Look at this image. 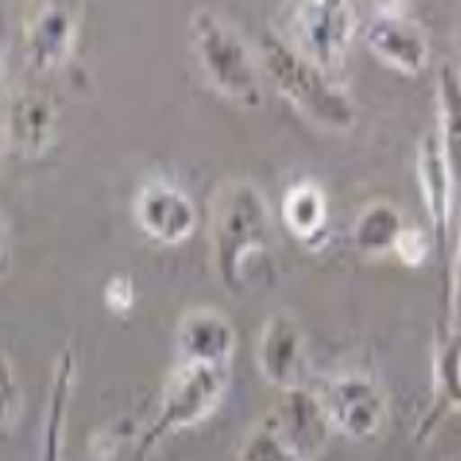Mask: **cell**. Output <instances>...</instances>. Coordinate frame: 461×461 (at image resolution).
<instances>
[{
    "instance_id": "277c9868",
    "label": "cell",
    "mask_w": 461,
    "mask_h": 461,
    "mask_svg": "<svg viewBox=\"0 0 461 461\" xmlns=\"http://www.w3.org/2000/svg\"><path fill=\"white\" fill-rule=\"evenodd\" d=\"M227 382H230L227 367L183 362L172 373V379L166 382L158 411L147 431L141 434L133 461H147V456L158 447V442L183 429H194L204 417H211L227 393Z\"/></svg>"
},
{
    "instance_id": "e0dca14e",
    "label": "cell",
    "mask_w": 461,
    "mask_h": 461,
    "mask_svg": "<svg viewBox=\"0 0 461 461\" xmlns=\"http://www.w3.org/2000/svg\"><path fill=\"white\" fill-rule=\"evenodd\" d=\"M282 219L293 235L312 243L318 235H323L326 219H329V204H326L323 188L310 180L296 183L282 199Z\"/></svg>"
},
{
    "instance_id": "d6986e66",
    "label": "cell",
    "mask_w": 461,
    "mask_h": 461,
    "mask_svg": "<svg viewBox=\"0 0 461 461\" xmlns=\"http://www.w3.org/2000/svg\"><path fill=\"white\" fill-rule=\"evenodd\" d=\"M72 375H75V362L72 354L67 351L56 367V379L50 390V406L45 417V431H41V447H39V461H61V445H64V423H67V403L72 395Z\"/></svg>"
},
{
    "instance_id": "ba28073f",
    "label": "cell",
    "mask_w": 461,
    "mask_h": 461,
    "mask_svg": "<svg viewBox=\"0 0 461 461\" xmlns=\"http://www.w3.org/2000/svg\"><path fill=\"white\" fill-rule=\"evenodd\" d=\"M196 207L185 191L172 183H147L136 196V221L141 232L158 243L177 246L196 230Z\"/></svg>"
},
{
    "instance_id": "603a6c76",
    "label": "cell",
    "mask_w": 461,
    "mask_h": 461,
    "mask_svg": "<svg viewBox=\"0 0 461 461\" xmlns=\"http://www.w3.org/2000/svg\"><path fill=\"white\" fill-rule=\"evenodd\" d=\"M4 429L9 426H14V420H17V382H14V367H12V362H9V357H4Z\"/></svg>"
},
{
    "instance_id": "8992f818",
    "label": "cell",
    "mask_w": 461,
    "mask_h": 461,
    "mask_svg": "<svg viewBox=\"0 0 461 461\" xmlns=\"http://www.w3.org/2000/svg\"><path fill=\"white\" fill-rule=\"evenodd\" d=\"M331 429L354 442L379 437L387 426V395L379 382L362 373L340 375L321 395Z\"/></svg>"
},
{
    "instance_id": "8fae6325",
    "label": "cell",
    "mask_w": 461,
    "mask_h": 461,
    "mask_svg": "<svg viewBox=\"0 0 461 461\" xmlns=\"http://www.w3.org/2000/svg\"><path fill=\"white\" fill-rule=\"evenodd\" d=\"M59 111L45 92H17L6 105V141L23 158H41L56 141Z\"/></svg>"
},
{
    "instance_id": "9a60e30c",
    "label": "cell",
    "mask_w": 461,
    "mask_h": 461,
    "mask_svg": "<svg viewBox=\"0 0 461 461\" xmlns=\"http://www.w3.org/2000/svg\"><path fill=\"white\" fill-rule=\"evenodd\" d=\"M461 409V338L450 329V338H442L434 357V395L431 406L417 426V442L429 439L447 414Z\"/></svg>"
},
{
    "instance_id": "4fadbf2b",
    "label": "cell",
    "mask_w": 461,
    "mask_h": 461,
    "mask_svg": "<svg viewBox=\"0 0 461 461\" xmlns=\"http://www.w3.org/2000/svg\"><path fill=\"white\" fill-rule=\"evenodd\" d=\"M235 343V326L219 310H191L177 326V351L183 362L227 367Z\"/></svg>"
},
{
    "instance_id": "5bb4252c",
    "label": "cell",
    "mask_w": 461,
    "mask_h": 461,
    "mask_svg": "<svg viewBox=\"0 0 461 461\" xmlns=\"http://www.w3.org/2000/svg\"><path fill=\"white\" fill-rule=\"evenodd\" d=\"M268 417L279 429V434L285 437V442L307 461H312V456L321 450V445L326 442V434L331 429L321 398L310 395L304 387L285 393L282 406Z\"/></svg>"
},
{
    "instance_id": "44dd1931",
    "label": "cell",
    "mask_w": 461,
    "mask_h": 461,
    "mask_svg": "<svg viewBox=\"0 0 461 461\" xmlns=\"http://www.w3.org/2000/svg\"><path fill=\"white\" fill-rule=\"evenodd\" d=\"M431 240L420 227H406L393 249V255L406 266V268H420L429 260V251H431Z\"/></svg>"
},
{
    "instance_id": "3957f363",
    "label": "cell",
    "mask_w": 461,
    "mask_h": 461,
    "mask_svg": "<svg viewBox=\"0 0 461 461\" xmlns=\"http://www.w3.org/2000/svg\"><path fill=\"white\" fill-rule=\"evenodd\" d=\"M188 39L199 69L221 97L249 111L263 105V83L255 56L224 17L211 9H196L191 14Z\"/></svg>"
},
{
    "instance_id": "7c38bea8",
    "label": "cell",
    "mask_w": 461,
    "mask_h": 461,
    "mask_svg": "<svg viewBox=\"0 0 461 461\" xmlns=\"http://www.w3.org/2000/svg\"><path fill=\"white\" fill-rule=\"evenodd\" d=\"M258 365L266 379L285 390H302L304 384V338L299 323L290 315H274L260 334L258 346Z\"/></svg>"
},
{
    "instance_id": "9c48e42d",
    "label": "cell",
    "mask_w": 461,
    "mask_h": 461,
    "mask_svg": "<svg viewBox=\"0 0 461 461\" xmlns=\"http://www.w3.org/2000/svg\"><path fill=\"white\" fill-rule=\"evenodd\" d=\"M417 180H420V196L426 202L434 246L445 251L458 183L453 177V169L447 163V155H445V147H442L437 131L426 133L420 147H417Z\"/></svg>"
},
{
    "instance_id": "ac0fdd59",
    "label": "cell",
    "mask_w": 461,
    "mask_h": 461,
    "mask_svg": "<svg viewBox=\"0 0 461 461\" xmlns=\"http://www.w3.org/2000/svg\"><path fill=\"white\" fill-rule=\"evenodd\" d=\"M406 230L403 216L390 202H370L354 221V243L365 255H387Z\"/></svg>"
},
{
    "instance_id": "ffe728a7",
    "label": "cell",
    "mask_w": 461,
    "mask_h": 461,
    "mask_svg": "<svg viewBox=\"0 0 461 461\" xmlns=\"http://www.w3.org/2000/svg\"><path fill=\"white\" fill-rule=\"evenodd\" d=\"M235 461H302V456L285 442V437L279 434L271 417H266V420L246 437Z\"/></svg>"
},
{
    "instance_id": "52a82bcc",
    "label": "cell",
    "mask_w": 461,
    "mask_h": 461,
    "mask_svg": "<svg viewBox=\"0 0 461 461\" xmlns=\"http://www.w3.org/2000/svg\"><path fill=\"white\" fill-rule=\"evenodd\" d=\"M365 41L375 59L403 75H420L429 67V39L398 4H384L365 25Z\"/></svg>"
},
{
    "instance_id": "7402d4cb",
    "label": "cell",
    "mask_w": 461,
    "mask_h": 461,
    "mask_svg": "<svg viewBox=\"0 0 461 461\" xmlns=\"http://www.w3.org/2000/svg\"><path fill=\"white\" fill-rule=\"evenodd\" d=\"M103 302L113 315H128L136 307V285L131 276H113L103 290Z\"/></svg>"
},
{
    "instance_id": "6da1fadb",
    "label": "cell",
    "mask_w": 461,
    "mask_h": 461,
    "mask_svg": "<svg viewBox=\"0 0 461 461\" xmlns=\"http://www.w3.org/2000/svg\"><path fill=\"white\" fill-rule=\"evenodd\" d=\"M211 238L221 285L232 296H246L271 251V213L266 196L251 183L224 185L213 202Z\"/></svg>"
},
{
    "instance_id": "30bf717a",
    "label": "cell",
    "mask_w": 461,
    "mask_h": 461,
    "mask_svg": "<svg viewBox=\"0 0 461 461\" xmlns=\"http://www.w3.org/2000/svg\"><path fill=\"white\" fill-rule=\"evenodd\" d=\"M80 9L72 4L41 6L25 28V61L36 72L61 69L75 48Z\"/></svg>"
},
{
    "instance_id": "5b68a950",
    "label": "cell",
    "mask_w": 461,
    "mask_h": 461,
    "mask_svg": "<svg viewBox=\"0 0 461 461\" xmlns=\"http://www.w3.org/2000/svg\"><path fill=\"white\" fill-rule=\"evenodd\" d=\"M354 36L357 12L351 4L315 0V4H299L293 12V48L331 77L343 67Z\"/></svg>"
},
{
    "instance_id": "cb8c5ba5",
    "label": "cell",
    "mask_w": 461,
    "mask_h": 461,
    "mask_svg": "<svg viewBox=\"0 0 461 461\" xmlns=\"http://www.w3.org/2000/svg\"><path fill=\"white\" fill-rule=\"evenodd\" d=\"M453 331L461 338V243H458L456 266H453Z\"/></svg>"
},
{
    "instance_id": "2e32d148",
    "label": "cell",
    "mask_w": 461,
    "mask_h": 461,
    "mask_svg": "<svg viewBox=\"0 0 461 461\" xmlns=\"http://www.w3.org/2000/svg\"><path fill=\"white\" fill-rule=\"evenodd\" d=\"M437 108H439L437 136H439V141L445 147L453 177L461 185V72L453 69V67L439 69Z\"/></svg>"
},
{
    "instance_id": "7a4b0ae2",
    "label": "cell",
    "mask_w": 461,
    "mask_h": 461,
    "mask_svg": "<svg viewBox=\"0 0 461 461\" xmlns=\"http://www.w3.org/2000/svg\"><path fill=\"white\" fill-rule=\"evenodd\" d=\"M260 61L271 75L276 92L296 105L310 122L326 131L343 133L357 124V105L334 83L329 72L315 67L307 56L285 41L282 36L266 31L260 39Z\"/></svg>"
}]
</instances>
